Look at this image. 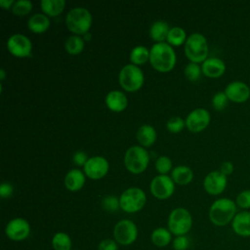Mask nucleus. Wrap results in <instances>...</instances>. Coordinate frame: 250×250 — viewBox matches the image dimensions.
Masks as SVG:
<instances>
[{
	"label": "nucleus",
	"instance_id": "f257e3e1",
	"mask_svg": "<svg viewBox=\"0 0 250 250\" xmlns=\"http://www.w3.org/2000/svg\"><path fill=\"white\" fill-rule=\"evenodd\" d=\"M176 53L166 42L154 43L149 49V62L159 72H169L176 64Z\"/></svg>",
	"mask_w": 250,
	"mask_h": 250
},
{
	"label": "nucleus",
	"instance_id": "f03ea898",
	"mask_svg": "<svg viewBox=\"0 0 250 250\" xmlns=\"http://www.w3.org/2000/svg\"><path fill=\"white\" fill-rule=\"evenodd\" d=\"M237 213L235 201L222 197L216 199L210 206L208 216L210 222L217 227H225L231 224L234 216Z\"/></svg>",
	"mask_w": 250,
	"mask_h": 250
},
{
	"label": "nucleus",
	"instance_id": "7ed1b4c3",
	"mask_svg": "<svg viewBox=\"0 0 250 250\" xmlns=\"http://www.w3.org/2000/svg\"><path fill=\"white\" fill-rule=\"evenodd\" d=\"M92 15L86 8H72L65 17V24L74 35H85L89 32L92 25Z\"/></svg>",
	"mask_w": 250,
	"mask_h": 250
},
{
	"label": "nucleus",
	"instance_id": "20e7f679",
	"mask_svg": "<svg viewBox=\"0 0 250 250\" xmlns=\"http://www.w3.org/2000/svg\"><path fill=\"white\" fill-rule=\"evenodd\" d=\"M186 57L195 63L203 62L208 56V43L205 36L201 33L194 32L188 36L184 47Z\"/></svg>",
	"mask_w": 250,
	"mask_h": 250
},
{
	"label": "nucleus",
	"instance_id": "39448f33",
	"mask_svg": "<svg viewBox=\"0 0 250 250\" xmlns=\"http://www.w3.org/2000/svg\"><path fill=\"white\" fill-rule=\"evenodd\" d=\"M149 154L142 146H130L124 155V165L132 174H141L148 166Z\"/></svg>",
	"mask_w": 250,
	"mask_h": 250
},
{
	"label": "nucleus",
	"instance_id": "423d86ee",
	"mask_svg": "<svg viewBox=\"0 0 250 250\" xmlns=\"http://www.w3.org/2000/svg\"><path fill=\"white\" fill-rule=\"evenodd\" d=\"M167 225L172 234L176 236L186 235L192 227V217L188 209L178 207L170 212Z\"/></svg>",
	"mask_w": 250,
	"mask_h": 250
},
{
	"label": "nucleus",
	"instance_id": "0eeeda50",
	"mask_svg": "<svg viewBox=\"0 0 250 250\" xmlns=\"http://www.w3.org/2000/svg\"><path fill=\"white\" fill-rule=\"evenodd\" d=\"M118 80L123 90L127 92H135L142 88L145 76L138 65L128 63L120 69Z\"/></svg>",
	"mask_w": 250,
	"mask_h": 250
},
{
	"label": "nucleus",
	"instance_id": "6e6552de",
	"mask_svg": "<svg viewBox=\"0 0 250 250\" xmlns=\"http://www.w3.org/2000/svg\"><path fill=\"white\" fill-rule=\"evenodd\" d=\"M146 201L145 191L137 187L128 188L119 196L120 209L126 213H136L141 211Z\"/></svg>",
	"mask_w": 250,
	"mask_h": 250
},
{
	"label": "nucleus",
	"instance_id": "1a4fd4ad",
	"mask_svg": "<svg viewBox=\"0 0 250 250\" xmlns=\"http://www.w3.org/2000/svg\"><path fill=\"white\" fill-rule=\"evenodd\" d=\"M114 240L120 245H130L138 237V228L136 224L128 219L120 220L113 229Z\"/></svg>",
	"mask_w": 250,
	"mask_h": 250
},
{
	"label": "nucleus",
	"instance_id": "9d476101",
	"mask_svg": "<svg viewBox=\"0 0 250 250\" xmlns=\"http://www.w3.org/2000/svg\"><path fill=\"white\" fill-rule=\"evenodd\" d=\"M150 192L157 199H167L175 191V183L168 175H157L150 182Z\"/></svg>",
	"mask_w": 250,
	"mask_h": 250
},
{
	"label": "nucleus",
	"instance_id": "9b49d317",
	"mask_svg": "<svg viewBox=\"0 0 250 250\" xmlns=\"http://www.w3.org/2000/svg\"><path fill=\"white\" fill-rule=\"evenodd\" d=\"M7 49L14 57L26 58L31 55L32 43L27 36L16 33L9 37L7 41Z\"/></svg>",
	"mask_w": 250,
	"mask_h": 250
},
{
	"label": "nucleus",
	"instance_id": "f8f14e48",
	"mask_svg": "<svg viewBox=\"0 0 250 250\" xmlns=\"http://www.w3.org/2000/svg\"><path fill=\"white\" fill-rule=\"evenodd\" d=\"M109 169V163L104 156L96 155L90 157L83 166V172L86 177L92 180H99L104 178Z\"/></svg>",
	"mask_w": 250,
	"mask_h": 250
},
{
	"label": "nucleus",
	"instance_id": "ddd939ff",
	"mask_svg": "<svg viewBox=\"0 0 250 250\" xmlns=\"http://www.w3.org/2000/svg\"><path fill=\"white\" fill-rule=\"evenodd\" d=\"M210 113L207 109L198 107L191 110L185 119L186 127L192 133L203 131L210 123Z\"/></svg>",
	"mask_w": 250,
	"mask_h": 250
},
{
	"label": "nucleus",
	"instance_id": "4468645a",
	"mask_svg": "<svg viewBox=\"0 0 250 250\" xmlns=\"http://www.w3.org/2000/svg\"><path fill=\"white\" fill-rule=\"evenodd\" d=\"M7 237L13 241H21L30 234V225L23 218L12 219L5 228Z\"/></svg>",
	"mask_w": 250,
	"mask_h": 250
},
{
	"label": "nucleus",
	"instance_id": "2eb2a0df",
	"mask_svg": "<svg viewBox=\"0 0 250 250\" xmlns=\"http://www.w3.org/2000/svg\"><path fill=\"white\" fill-rule=\"evenodd\" d=\"M227 185V176L222 174L219 170L208 173L203 180V188L205 191L211 195L221 194L226 189Z\"/></svg>",
	"mask_w": 250,
	"mask_h": 250
},
{
	"label": "nucleus",
	"instance_id": "dca6fc26",
	"mask_svg": "<svg viewBox=\"0 0 250 250\" xmlns=\"http://www.w3.org/2000/svg\"><path fill=\"white\" fill-rule=\"evenodd\" d=\"M228 99L235 104H243L250 98V88L242 81H232L225 88Z\"/></svg>",
	"mask_w": 250,
	"mask_h": 250
},
{
	"label": "nucleus",
	"instance_id": "f3484780",
	"mask_svg": "<svg viewBox=\"0 0 250 250\" xmlns=\"http://www.w3.org/2000/svg\"><path fill=\"white\" fill-rule=\"evenodd\" d=\"M232 231L240 237H250V211L237 212L231 222Z\"/></svg>",
	"mask_w": 250,
	"mask_h": 250
},
{
	"label": "nucleus",
	"instance_id": "a211bd4d",
	"mask_svg": "<svg viewBox=\"0 0 250 250\" xmlns=\"http://www.w3.org/2000/svg\"><path fill=\"white\" fill-rule=\"evenodd\" d=\"M202 73L209 78H218L226 71V64L223 60L215 57L207 58L201 63Z\"/></svg>",
	"mask_w": 250,
	"mask_h": 250
},
{
	"label": "nucleus",
	"instance_id": "6ab92c4d",
	"mask_svg": "<svg viewBox=\"0 0 250 250\" xmlns=\"http://www.w3.org/2000/svg\"><path fill=\"white\" fill-rule=\"evenodd\" d=\"M104 103L109 110L113 112H121L127 107L128 99L122 91L112 90L106 94Z\"/></svg>",
	"mask_w": 250,
	"mask_h": 250
},
{
	"label": "nucleus",
	"instance_id": "aec40b11",
	"mask_svg": "<svg viewBox=\"0 0 250 250\" xmlns=\"http://www.w3.org/2000/svg\"><path fill=\"white\" fill-rule=\"evenodd\" d=\"M86 182V175L79 169L69 170L64 177V186L70 191L81 189Z\"/></svg>",
	"mask_w": 250,
	"mask_h": 250
},
{
	"label": "nucleus",
	"instance_id": "412c9836",
	"mask_svg": "<svg viewBox=\"0 0 250 250\" xmlns=\"http://www.w3.org/2000/svg\"><path fill=\"white\" fill-rule=\"evenodd\" d=\"M157 138L156 130L154 127L148 124H144L141 127H139L137 131V140L143 147H148L151 146Z\"/></svg>",
	"mask_w": 250,
	"mask_h": 250
},
{
	"label": "nucleus",
	"instance_id": "4be33fe9",
	"mask_svg": "<svg viewBox=\"0 0 250 250\" xmlns=\"http://www.w3.org/2000/svg\"><path fill=\"white\" fill-rule=\"evenodd\" d=\"M50 26V19L45 14L37 13L31 16L27 21V27L33 33H44Z\"/></svg>",
	"mask_w": 250,
	"mask_h": 250
},
{
	"label": "nucleus",
	"instance_id": "5701e85b",
	"mask_svg": "<svg viewBox=\"0 0 250 250\" xmlns=\"http://www.w3.org/2000/svg\"><path fill=\"white\" fill-rule=\"evenodd\" d=\"M171 178L175 184L184 186L189 184L193 179L192 170L186 165H179L172 169Z\"/></svg>",
	"mask_w": 250,
	"mask_h": 250
},
{
	"label": "nucleus",
	"instance_id": "b1692460",
	"mask_svg": "<svg viewBox=\"0 0 250 250\" xmlns=\"http://www.w3.org/2000/svg\"><path fill=\"white\" fill-rule=\"evenodd\" d=\"M169 25L164 21H154L149 28V36L155 43L164 42L169 33Z\"/></svg>",
	"mask_w": 250,
	"mask_h": 250
},
{
	"label": "nucleus",
	"instance_id": "393cba45",
	"mask_svg": "<svg viewBox=\"0 0 250 250\" xmlns=\"http://www.w3.org/2000/svg\"><path fill=\"white\" fill-rule=\"evenodd\" d=\"M41 10L48 17H58L65 7L64 0H42L40 2Z\"/></svg>",
	"mask_w": 250,
	"mask_h": 250
},
{
	"label": "nucleus",
	"instance_id": "a878e982",
	"mask_svg": "<svg viewBox=\"0 0 250 250\" xmlns=\"http://www.w3.org/2000/svg\"><path fill=\"white\" fill-rule=\"evenodd\" d=\"M152 243L157 247H165L172 241V233L168 229L156 228L150 235Z\"/></svg>",
	"mask_w": 250,
	"mask_h": 250
},
{
	"label": "nucleus",
	"instance_id": "bb28decb",
	"mask_svg": "<svg viewBox=\"0 0 250 250\" xmlns=\"http://www.w3.org/2000/svg\"><path fill=\"white\" fill-rule=\"evenodd\" d=\"M131 63L135 65H142L145 64L147 61H149V50L143 45H139L134 47L129 56Z\"/></svg>",
	"mask_w": 250,
	"mask_h": 250
},
{
	"label": "nucleus",
	"instance_id": "cd10ccee",
	"mask_svg": "<svg viewBox=\"0 0 250 250\" xmlns=\"http://www.w3.org/2000/svg\"><path fill=\"white\" fill-rule=\"evenodd\" d=\"M85 46V40L82 36L79 35H70L67 37L64 43L65 51L69 55H78L80 54Z\"/></svg>",
	"mask_w": 250,
	"mask_h": 250
},
{
	"label": "nucleus",
	"instance_id": "c85d7f7f",
	"mask_svg": "<svg viewBox=\"0 0 250 250\" xmlns=\"http://www.w3.org/2000/svg\"><path fill=\"white\" fill-rule=\"evenodd\" d=\"M187 38V32L184 28L180 26H174L170 28L166 40L167 43L171 46H180L186 43Z\"/></svg>",
	"mask_w": 250,
	"mask_h": 250
},
{
	"label": "nucleus",
	"instance_id": "c756f323",
	"mask_svg": "<svg viewBox=\"0 0 250 250\" xmlns=\"http://www.w3.org/2000/svg\"><path fill=\"white\" fill-rule=\"evenodd\" d=\"M52 246L54 250H71V238L67 233L59 231L52 238Z\"/></svg>",
	"mask_w": 250,
	"mask_h": 250
},
{
	"label": "nucleus",
	"instance_id": "7c9ffc66",
	"mask_svg": "<svg viewBox=\"0 0 250 250\" xmlns=\"http://www.w3.org/2000/svg\"><path fill=\"white\" fill-rule=\"evenodd\" d=\"M32 6L33 5L29 0H19L15 2L12 8V12L16 16H25L31 12Z\"/></svg>",
	"mask_w": 250,
	"mask_h": 250
},
{
	"label": "nucleus",
	"instance_id": "2f4dec72",
	"mask_svg": "<svg viewBox=\"0 0 250 250\" xmlns=\"http://www.w3.org/2000/svg\"><path fill=\"white\" fill-rule=\"evenodd\" d=\"M172 160L166 155H160L155 161V169L159 175H167L172 170Z\"/></svg>",
	"mask_w": 250,
	"mask_h": 250
},
{
	"label": "nucleus",
	"instance_id": "473e14b6",
	"mask_svg": "<svg viewBox=\"0 0 250 250\" xmlns=\"http://www.w3.org/2000/svg\"><path fill=\"white\" fill-rule=\"evenodd\" d=\"M184 73H185V76L188 80L196 81L200 77V74L202 73L201 66L199 65V63H195V62H190L185 66Z\"/></svg>",
	"mask_w": 250,
	"mask_h": 250
},
{
	"label": "nucleus",
	"instance_id": "72a5a7b5",
	"mask_svg": "<svg viewBox=\"0 0 250 250\" xmlns=\"http://www.w3.org/2000/svg\"><path fill=\"white\" fill-rule=\"evenodd\" d=\"M229 99L227 97V95L225 94V92L223 91H220V92H217L213 98H212V105L213 107L218 110V111H221V110H224L228 104H229Z\"/></svg>",
	"mask_w": 250,
	"mask_h": 250
},
{
	"label": "nucleus",
	"instance_id": "f704fd0d",
	"mask_svg": "<svg viewBox=\"0 0 250 250\" xmlns=\"http://www.w3.org/2000/svg\"><path fill=\"white\" fill-rule=\"evenodd\" d=\"M186 126V122L183 118H181L180 116H174L171 117L167 123H166V128L169 132L173 133V134H177L180 133L184 127Z\"/></svg>",
	"mask_w": 250,
	"mask_h": 250
},
{
	"label": "nucleus",
	"instance_id": "c9c22d12",
	"mask_svg": "<svg viewBox=\"0 0 250 250\" xmlns=\"http://www.w3.org/2000/svg\"><path fill=\"white\" fill-rule=\"evenodd\" d=\"M102 207L107 212H115L120 208L119 198L114 195H106L102 199Z\"/></svg>",
	"mask_w": 250,
	"mask_h": 250
},
{
	"label": "nucleus",
	"instance_id": "e433bc0d",
	"mask_svg": "<svg viewBox=\"0 0 250 250\" xmlns=\"http://www.w3.org/2000/svg\"><path fill=\"white\" fill-rule=\"evenodd\" d=\"M235 204L242 210L250 209V189H244L240 191L235 198Z\"/></svg>",
	"mask_w": 250,
	"mask_h": 250
},
{
	"label": "nucleus",
	"instance_id": "4c0bfd02",
	"mask_svg": "<svg viewBox=\"0 0 250 250\" xmlns=\"http://www.w3.org/2000/svg\"><path fill=\"white\" fill-rule=\"evenodd\" d=\"M174 250H187L189 246V240L186 235L176 236L172 241Z\"/></svg>",
	"mask_w": 250,
	"mask_h": 250
},
{
	"label": "nucleus",
	"instance_id": "58836bf2",
	"mask_svg": "<svg viewBox=\"0 0 250 250\" xmlns=\"http://www.w3.org/2000/svg\"><path fill=\"white\" fill-rule=\"evenodd\" d=\"M99 250H118V243L111 238H105L99 243Z\"/></svg>",
	"mask_w": 250,
	"mask_h": 250
},
{
	"label": "nucleus",
	"instance_id": "ea45409f",
	"mask_svg": "<svg viewBox=\"0 0 250 250\" xmlns=\"http://www.w3.org/2000/svg\"><path fill=\"white\" fill-rule=\"evenodd\" d=\"M88 156H87V153L82 151V150H78L76 151L73 156H72V161L75 165L77 166H84L85 163L87 162L88 160Z\"/></svg>",
	"mask_w": 250,
	"mask_h": 250
},
{
	"label": "nucleus",
	"instance_id": "a19ab883",
	"mask_svg": "<svg viewBox=\"0 0 250 250\" xmlns=\"http://www.w3.org/2000/svg\"><path fill=\"white\" fill-rule=\"evenodd\" d=\"M14 192V187L10 183H2L0 185V196L2 198L10 197Z\"/></svg>",
	"mask_w": 250,
	"mask_h": 250
},
{
	"label": "nucleus",
	"instance_id": "79ce46f5",
	"mask_svg": "<svg viewBox=\"0 0 250 250\" xmlns=\"http://www.w3.org/2000/svg\"><path fill=\"white\" fill-rule=\"evenodd\" d=\"M233 164L230 162V161H225L221 164L220 166V172L222 174H224L225 176H229V175H231L232 172H233Z\"/></svg>",
	"mask_w": 250,
	"mask_h": 250
},
{
	"label": "nucleus",
	"instance_id": "37998d69",
	"mask_svg": "<svg viewBox=\"0 0 250 250\" xmlns=\"http://www.w3.org/2000/svg\"><path fill=\"white\" fill-rule=\"evenodd\" d=\"M15 2L16 1L14 0H0V6L5 10H9V9L12 10Z\"/></svg>",
	"mask_w": 250,
	"mask_h": 250
},
{
	"label": "nucleus",
	"instance_id": "c03bdc74",
	"mask_svg": "<svg viewBox=\"0 0 250 250\" xmlns=\"http://www.w3.org/2000/svg\"><path fill=\"white\" fill-rule=\"evenodd\" d=\"M5 76H6L5 69H4V68H1V69H0V79H1V81H3V80L5 79Z\"/></svg>",
	"mask_w": 250,
	"mask_h": 250
},
{
	"label": "nucleus",
	"instance_id": "a18cd8bd",
	"mask_svg": "<svg viewBox=\"0 0 250 250\" xmlns=\"http://www.w3.org/2000/svg\"><path fill=\"white\" fill-rule=\"evenodd\" d=\"M76 250H77V249H76Z\"/></svg>",
	"mask_w": 250,
	"mask_h": 250
}]
</instances>
